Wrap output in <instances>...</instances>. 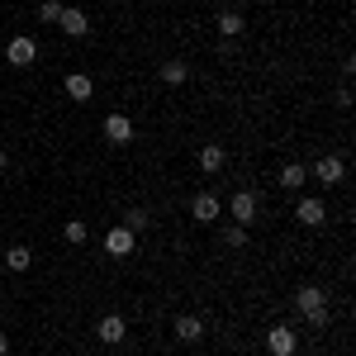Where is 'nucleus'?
I'll use <instances>...</instances> for the list:
<instances>
[{"instance_id": "nucleus-1", "label": "nucleus", "mask_w": 356, "mask_h": 356, "mask_svg": "<svg viewBox=\"0 0 356 356\" xmlns=\"http://www.w3.org/2000/svg\"><path fill=\"white\" fill-rule=\"evenodd\" d=\"M295 309L304 314L309 328H328V290L323 285H300L295 290Z\"/></svg>"}, {"instance_id": "nucleus-2", "label": "nucleus", "mask_w": 356, "mask_h": 356, "mask_svg": "<svg viewBox=\"0 0 356 356\" xmlns=\"http://www.w3.org/2000/svg\"><path fill=\"white\" fill-rule=\"evenodd\" d=\"M266 352H271V356H295V352H300V332H290V323L266 328Z\"/></svg>"}, {"instance_id": "nucleus-3", "label": "nucleus", "mask_w": 356, "mask_h": 356, "mask_svg": "<svg viewBox=\"0 0 356 356\" xmlns=\"http://www.w3.org/2000/svg\"><path fill=\"white\" fill-rule=\"evenodd\" d=\"M257 209H261L257 191H238L233 200H228V214H233V223H243V228H252V223H257Z\"/></svg>"}, {"instance_id": "nucleus-4", "label": "nucleus", "mask_w": 356, "mask_h": 356, "mask_svg": "<svg viewBox=\"0 0 356 356\" xmlns=\"http://www.w3.org/2000/svg\"><path fill=\"white\" fill-rule=\"evenodd\" d=\"M309 176L323 181V186H342V181H347V162H342V157H318V162L309 166Z\"/></svg>"}, {"instance_id": "nucleus-5", "label": "nucleus", "mask_w": 356, "mask_h": 356, "mask_svg": "<svg viewBox=\"0 0 356 356\" xmlns=\"http://www.w3.org/2000/svg\"><path fill=\"white\" fill-rule=\"evenodd\" d=\"M5 57H10V67H33V62H38V43H33L29 33H19V38H10Z\"/></svg>"}, {"instance_id": "nucleus-6", "label": "nucleus", "mask_w": 356, "mask_h": 356, "mask_svg": "<svg viewBox=\"0 0 356 356\" xmlns=\"http://www.w3.org/2000/svg\"><path fill=\"white\" fill-rule=\"evenodd\" d=\"M295 219H300L304 228H323V223H328V204L309 195V200H300V204H295Z\"/></svg>"}, {"instance_id": "nucleus-7", "label": "nucleus", "mask_w": 356, "mask_h": 356, "mask_svg": "<svg viewBox=\"0 0 356 356\" xmlns=\"http://www.w3.org/2000/svg\"><path fill=\"white\" fill-rule=\"evenodd\" d=\"M105 143H114V147L134 143V119L129 114H105Z\"/></svg>"}, {"instance_id": "nucleus-8", "label": "nucleus", "mask_w": 356, "mask_h": 356, "mask_svg": "<svg viewBox=\"0 0 356 356\" xmlns=\"http://www.w3.org/2000/svg\"><path fill=\"white\" fill-rule=\"evenodd\" d=\"M191 214H195L200 223H214V219L223 214V200H219L214 191H200V195L191 200Z\"/></svg>"}, {"instance_id": "nucleus-9", "label": "nucleus", "mask_w": 356, "mask_h": 356, "mask_svg": "<svg viewBox=\"0 0 356 356\" xmlns=\"http://www.w3.org/2000/svg\"><path fill=\"white\" fill-rule=\"evenodd\" d=\"M95 332H100L105 347H119V342L129 337V323H124V314H105V318L95 323Z\"/></svg>"}, {"instance_id": "nucleus-10", "label": "nucleus", "mask_w": 356, "mask_h": 356, "mask_svg": "<svg viewBox=\"0 0 356 356\" xmlns=\"http://www.w3.org/2000/svg\"><path fill=\"white\" fill-rule=\"evenodd\" d=\"M138 247V233H129V228H124V223H119V228H110V233H105V252H110V257H129V252H134Z\"/></svg>"}, {"instance_id": "nucleus-11", "label": "nucleus", "mask_w": 356, "mask_h": 356, "mask_svg": "<svg viewBox=\"0 0 356 356\" xmlns=\"http://www.w3.org/2000/svg\"><path fill=\"white\" fill-rule=\"evenodd\" d=\"M57 24H62V33H67V38H86V33H90L86 10H67V5H62V19H57Z\"/></svg>"}, {"instance_id": "nucleus-12", "label": "nucleus", "mask_w": 356, "mask_h": 356, "mask_svg": "<svg viewBox=\"0 0 356 356\" xmlns=\"http://www.w3.org/2000/svg\"><path fill=\"white\" fill-rule=\"evenodd\" d=\"M171 328H176L181 342H200V337H204V318H200V314H176Z\"/></svg>"}, {"instance_id": "nucleus-13", "label": "nucleus", "mask_w": 356, "mask_h": 356, "mask_svg": "<svg viewBox=\"0 0 356 356\" xmlns=\"http://www.w3.org/2000/svg\"><path fill=\"white\" fill-rule=\"evenodd\" d=\"M62 90H67V100H76V105H81V100H90V95H95V81H90L86 72H72V76L62 81Z\"/></svg>"}, {"instance_id": "nucleus-14", "label": "nucleus", "mask_w": 356, "mask_h": 356, "mask_svg": "<svg viewBox=\"0 0 356 356\" xmlns=\"http://www.w3.org/2000/svg\"><path fill=\"white\" fill-rule=\"evenodd\" d=\"M214 29H219L223 38H238V33H243V29H247V19H243V10H223L219 19H214Z\"/></svg>"}, {"instance_id": "nucleus-15", "label": "nucleus", "mask_w": 356, "mask_h": 356, "mask_svg": "<svg viewBox=\"0 0 356 356\" xmlns=\"http://www.w3.org/2000/svg\"><path fill=\"white\" fill-rule=\"evenodd\" d=\"M223 162H228V152H223L219 143H204V147H200V166H204L209 176H214V171H223Z\"/></svg>"}, {"instance_id": "nucleus-16", "label": "nucleus", "mask_w": 356, "mask_h": 356, "mask_svg": "<svg viewBox=\"0 0 356 356\" xmlns=\"http://www.w3.org/2000/svg\"><path fill=\"white\" fill-rule=\"evenodd\" d=\"M5 266H10V271H29V266H33V252H29L24 243H15L5 252Z\"/></svg>"}, {"instance_id": "nucleus-17", "label": "nucleus", "mask_w": 356, "mask_h": 356, "mask_svg": "<svg viewBox=\"0 0 356 356\" xmlns=\"http://www.w3.org/2000/svg\"><path fill=\"white\" fill-rule=\"evenodd\" d=\"M304 181H309V166L304 162H290L285 171H280V186H285V191H300Z\"/></svg>"}, {"instance_id": "nucleus-18", "label": "nucleus", "mask_w": 356, "mask_h": 356, "mask_svg": "<svg viewBox=\"0 0 356 356\" xmlns=\"http://www.w3.org/2000/svg\"><path fill=\"white\" fill-rule=\"evenodd\" d=\"M157 76H162L166 86H186V81H191V67H186V62H162Z\"/></svg>"}, {"instance_id": "nucleus-19", "label": "nucleus", "mask_w": 356, "mask_h": 356, "mask_svg": "<svg viewBox=\"0 0 356 356\" xmlns=\"http://www.w3.org/2000/svg\"><path fill=\"white\" fill-rule=\"evenodd\" d=\"M62 238H67V243H72V247H81L86 238H90V228H86L81 219H67V223H62Z\"/></svg>"}, {"instance_id": "nucleus-20", "label": "nucleus", "mask_w": 356, "mask_h": 356, "mask_svg": "<svg viewBox=\"0 0 356 356\" xmlns=\"http://www.w3.org/2000/svg\"><path fill=\"white\" fill-rule=\"evenodd\" d=\"M147 223H152V214H147V209H143V204H134V209H129V214H124V228H129V233H143V228H147Z\"/></svg>"}, {"instance_id": "nucleus-21", "label": "nucleus", "mask_w": 356, "mask_h": 356, "mask_svg": "<svg viewBox=\"0 0 356 356\" xmlns=\"http://www.w3.org/2000/svg\"><path fill=\"white\" fill-rule=\"evenodd\" d=\"M223 247H233V252L247 247V228H243V223H228V228H223Z\"/></svg>"}, {"instance_id": "nucleus-22", "label": "nucleus", "mask_w": 356, "mask_h": 356, "mask_svg": "<svg viewBox=\"0 0 356 356\" xmlns=\"http://www.w3.org/2000/svg\"><path fill=\"white\" fill-rule=\"evenodd\" d=\"M38 19H43V24H57V19H62V0H43V5H38Z\"/></svg>"}, {"instance_id": "nucleus-23", "label": "nucleus", "mask_w": 356, "mask_h": 356, "mask_svg": "<svg viewBox=\"0 0 356 356\" xmlns=\"http://www.w3.org/2000/svg\"><path fill=\"white\" fill-rule=\"evenodd\" d=\"M0 356H10V337L5 332H0Z\"/></svg>"}, {"instance_id": "nucleus-24", "label": "nucleus", "mask_w": 356, "mask_h": 356, "mask_svg": "<svg viewBox=\"0 0 356 356\" xmlns=\"http://www.w3.org/2000/svg\"><path fill=\"white\" fill-rule=\"evenodd\" d=\"M5 166H10V152H5V147H0V171H5Z\"/></svg>"}]
</instances>
